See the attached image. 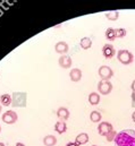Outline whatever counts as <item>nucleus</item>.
<instances>
[{
	"mask_svg": "<svg viewBox=\"0 0 135 146\" xmlns=\"http://www.w3.org/2000/svg\"><path fill=\"white\" fill-rule=\"evenodd\" d=\"M114 143L115 146H135V131L132 129H124L119 131Z\"/></svg>",
	"mask_w": 135,
	"mask_h": 146,
	"instance_id": "1",
	"label": "nucleus"
},
{
	"mask_svg": "<svg viewBox=\"0 0 135 146\" xmlns=\"http://www.w3.org/2000/svg\"><path fill=\"white\" fill-rule=\"evenodd\" d=\"M1 111H2V106L0 104V113H1Z\"/></svg>",
	"mask_w": 135,
	"mask_h": 146,
	"instance_id": "30",
	"label": "nucleus"
},
{
	"mask_svg": "<svg viewBox=\"0 0 135 146\" xmlns=\"http://www.w3.org/2000/svg\"><path fill=\"white\" fill-rule=\"evenodd\" d=\"M116 136H117V133L115 131V129L112 130V131H110L107 136H106V139L108 141V142H114L115 141V138H116Z\"/></svg>",
	"mask_w": 135,
	"mask_h": 146,
	"instance_id": "23",
	"label": "nucleus"
},
{
	"mask_svg": "<svg viewBox=\"0 0 135 146\" xmlns=\"http://www.w3.org/2000/svg\"><path fill=\"white\" fill-rule=\"evenodd\" d=\"M55 130H56L58 134H64V133H66V130H67V125H66V122L63 121V120L57 121V122L55 123Z\"/></svg>",
	"mask_w": 135,
	"mask_h": 146,
	"instance_id": "14",
	"label": "nucleus"
},
{
	"mask_svg": "<svg viewBox=\"0 0 135 146\" xmlns=\"http://www.w3.org/2000/svg\"><path fill=\"white\" fill-rule=\"evenodd\" d=\"M0 146H6V145H5V144H3L2 142H0Z\"/></svg>",
	"mask_w": 135,
	"mask_h": 146,
	"instance_id": "29",
	"label": "nucleus"
},
{
	"mask_svg": "<svg viewBox=\"0 0 135 146\" xmlns=\"http://www.w3.org/2000/svg\"><path fill=\"white\" fill-rule=\"evenodd\" d=\"M15 146H25V145H24L23 143H17V144H16Z\"/></svg>",
	"mask_w": 135,
	"mask_h": 146,
	"instance_id": "28",
	"label": "nucleus"
},
{
	"mask_svg": "<svg viewBox=\"0 0 135 146\" xmlns=\"http://www.w3.org/2000/svg\"><path fill=\"white\" fill-rule=\"evenodd\" d=\"M92 146H98V145H92Z\"/></svg>",
	"mask_w": 135,
	"mask_h": 146,
	"instance_id": "32",
	"label": "nucleus"
},
{
	"mask_svg": "<svg viewBox=\"0 0 135 146\" xmlns=\"http://www.w3.org/2000/svg\"><path fill=\"white\" fill-rule=\"evenodd\" d=\"M1 120H2L5 123H7V125H13V123H15V122L18 120V115H17V113H16L15 111L8 110V111H6V112L2 113Z\"/></svg>",
	"mask_w": 135,
	"mask_h": 146,
	"instance_id": "4",
	"label": "nucleus"
},
{
	"mask_svg": "<svg viewBox=\"0 0 135 146\" xmlns=\"http://www.w3.org/2000/svg\"><path fill=\"white\" fill-rule=\"evenodd\" d=\"M132 107L135 108V93H132Z\"/></svg>",
	"mask_w": 135,
	"mask_h": 146,
	"instance_id": "24",
	"label": "nucleus"
},
{
	"mask_svg": "<svg viewBox=\"0 0 135 146\" xmlns=\"http://www.w3.org/2000/svg\"><path fill=\"white\" fill-rule=\"evenodd\" d=\"M55 50H56V52H57V53H60L61 56H64L65 53H67L68 52L69 46H68V44L66 43V42L60 41V42L56 43V45H55Z\"/></svg>",
	"mask_w": 135,
	"mask_h": 146,
	"instance_id": "10",
	"label": "nucleus"
},
{
	"mask_svg": "<svg viewBox=\"0 0 135 146\" xmlns=\"http://www.w3.org/2000/svg\"><path fill=\"white\" fill-rule=\"evenodd\" d=\"M98 90H99L100 94L108 95L112 91V84L110 83V80H100L98 84Z\"/></svg>",
	"mask_w": 135,
	"mask_h": 146,
	"instance_id": "5",
	"label": "nucleus"
},
{
	"mask_svg": "<svg viewBox=\"0 0 135 146\" xmlns=\"http://www.w3.org/2000/svg\"><path fill=\"white\" fill-rule=\"evenodd\" d=\"M115 32H116L117 38H122V37L126 36V34H127V31L125 29H115Z\"/></svg>",
	"mask_w": 135,
	"mask_h": 146,
	"instance_id": "22",
	"label": "nucleus"
},
{
	"mask_svg": "<svg viewBox=\"0 0 135 146\" xmlns=\"http://www.w3.org/2000/svg\"><path fill=\"white\" fill-rule=\"evenodd\" d=\"M89 102H90V104H92V106L99 104V102H100V94H98V93H96V92L90 93V95H89Z\"/></svg>",
	"mask_w": 135,
	"mask_h": 146,
	"instance_id": "17",
	"label": "nucleus"
},
{
	"mask_svg": "<svg viewBox=\"0 0 135 146\" xmlns=\"http://www.w3.org/2000/svg\"><path fill=\"white\" fill-rule=\"evenodd\" d=\"M0 133H1V126H0Z\"/></svg>",
	"mask_w": 135,
	"mask_h": 146,
	"instance_id": "31",
	"label": "nucleus"
},
{
	"mask_svg": "<svg viewBox=\"0 0 135 146\" xmlns=\"http://www.w3.org/2000/svg\"><path fill=\"white\" fill-rule=\"evenodd\" d=\"M115 53H116V51H115L114 45L108 44V43L103 45V48H102V54H103L104 58H107V59H111V58L115 56Z\"/></svg>",
	"mask_w": 135,
	"mask_h": 146,
	"instance_id": "8",
	"label": "nucleus"
},
{
	"mask_svg": "<svg viewBox=\"0 0 135 146\" xmlns=\"http://www.w3.org/2000/svg\"><path fill=\"white\" fill-rule=\"evenodd\" d=\"M131 88H132V92L135 93V79L132 82V84H131Z\"/></svg>",
	"mask_w": 135,
	"mask_h": 146,
	"instance_id": "25",
	"label": "nucleus"
},
{
	"mask_svg": "<svg viewBox=\"0 0 135 146\" xmlns=\"http://www.w3.org/2000/svg\"><path fill=\"white\" fill-rule=\"evenodd\" d=\"M101 113L97 110H94L90 113V119H91L92 122H101Z\"/></svg>",
	"mask_w": 135,
	"mask_h": 146,
	"instance_id": "20",
	"label": "nucleus"
},
{
	"mask_svg": "<svg viewBox=\"0 0 135 146\" xmlns=\"http://www.w3.org/2000/svg\"><path fill=\"white\" fill-rule=\"evenodd\" d=\"M69 78H70L72 82H75V83L80 82V80L82 79V72H81V69H78V68H73V69L70 70V73H69Z\"/></svg>",
	"mask_w": 135,
	"mask_h": 146,
	"instance_id": "11",
	"label": "nucleus"
},
{
	"mask_svg": "<svg viewBox=\"0 0 135 146\" xmlns=\"http://www.w3.org/2000/svg\"><path fill=\"white\" fill-rule=\"evenodd\" d=\"M114 130V127H112V125L110 123V122H108V121H101L100 123H99V126H98V133H99V135H101V136H107L110 131H112Z\"/></svg>",
	"mask_w": 135,
	"mask_h": 146,
	"instance_id": "6",
	"label": "nucleus"
},
{
	"mask_svg": "<svg viewBox=\"0 0 135 146\" xmlns=\"http://www.w3.org/2000/svg\"><path fill=\"white\" fill-rule=\"evenodd\" d=\"M88 142H89V135H88L86 133H81V134H78V135L76 136V138H75V143L80 146L86 144Z\"/></svg>",
	"mask_w": 135,
	"mask_h": 146,
	"instance_id": "12",
	"label": "nucleus"
},
{
	"mask_svg": "<svg viewBox=\"0 0 135 146\" xmlns=\"http://www.w3.org/2000/svg\"><path fill=\"white\" fill-rule=\"evenodd\" d=\"M69 111H68L67 108H65V107H60L59 109L57 110V117L60 119V120H63V121H65V120H67L68 118H69Z\"/></svg>",
	"mask_w": 135,
	"mask_h": 146,
	"instance_id": "13",
	"label": "nucleus"
},
{
	"mask_svg": "<svg viewBox=\"0 0 135 146\" xmlns=\"http://www.w3.org/2000/svg\"><path fill=\"white\" fill-rule=\"evenodd\" d=\"M58 64H59V66H60L61 68H64V69H68V68H70V67H72V65H73V60H72V58H70L69 56L64 54V56L59 57Z\"/></svg>",
	"mask_w": 135,
	"mask_h": 146,
	"instance_id": "9",
	"label": "nucleus"
},
{
	"mask_svg": "<svg viewBox=\"0 0 135 146\" xmlns=\"http://www.w3.org/2000/svg\"><path fill=\"white\" fill-rule=\"evenodd\" d=\"M106 17H107L109 21H117V18L119 17V11H117V10H112V11L106 14Z\"/></svg>",
	"mask_w": 135,
	"mask_h": 146,
	"instance_id": "21",
	"label": "nucleus"
},
{
	"mask_svg": "<svg viewBox=\"0 0 135 146\" xmlns=\"http://www.w3.org/2000/svg\"><path fill=\"white\" fill-rule=\"evenodd\" d=\"M11 102H13V98H11V95H9V94H2L1 96H0V104L2 106V107H8V106H11Z\"/></svg>",
	"mask_w": 135,
	"mask_h": 146,
	"instance_id": "15",
	"label": "nucleus"
},
{
	"mask_svg": "<svg viewBox=\"0 0 135 146\" xmlns=\"http://www.w3.org/2000/svg\"><path fill=\"white\" fill-rule=\"evenodd\" d=\"M132 120H133V121L135 122V111L133 112V113H132Z\"/></svg>",
	"mask_w": 135,
	"mask_h": 146,
	"instance_id": "27",
	"label": "nucleus"
},
{
	"mask_svg": "<svg viewBox=\"0 0 135 146\" xmlns=\"http://www.w3.org/2000/svg\"><path fill=\"white\" fill-rule=\"evenodd\" d=\"M43 144L45 146H55L57 144V138L53 135H47L43 138Z\"/></svg>",
	"mask_w": 135,
	"mask_h": 146,
	"instance_id": "16",
	"label": "nucleus"
},
{
	"mask_svg": "<svg viewBox=\"0 0 135 146\" xmlns=\"http://www.w3.org/2000/svg\"><path fill=\"white\" fill-rule=\"evenodd\" d=\"M80 45H81L82 49L88 50V49H90L92 46V40L90 37H83L81 40V42H80Z\"/></svg>",
	"mask_w": 135,
	"mask_h": 146,
	"instance_id": "18",
	"label": "nucleus"
},
{
	"mask_svg": "<svg viewBox=\"0 0 135 146\" xmlns=\"http://www.w3.org/2000/svg\"><path fill=\"white\" fill-rule=\"evenodd\" d=\"M98 74H99L101 80H109L114 76V72L109 66H101L98 70Z\"/></svg>",
	"mask_w": 135,
	"mask_h": 146,
	"instance_id": "7",
	"label": "nucleus"
},
{
	"mask_svg": "<svg viewBox=\"0 0 135 146\" xmlns=\"http://www.w3.org/2000/svg\"><path fill=\"white\" fill-rule=\"evenodd\" d=\"M66 146H80V145H77L75 142H69V143L66 144Z\"/></svg>",
	"mask_w": 135,
	"mask_h": 146,
	"instance_id": "26",
	"label": "nucleus"
},
{
	"mask_svg": "<svg viewBox=\"0 0 135 146\" xmlns=\"http://www.w3.org/2000/svg\"><path fill=\"white\" fill-rule=\"evenodd\" d=\"M104 35H106V38H107V40H109V41H114V40H116V38H117V37H116L115 29H112V27H108V29L106 30Z\"/></svg>",
	"mask_w": 135,
	"mask_h": 146,
	"instance_id": "19",
	"label": "nucleus"
},
{
	"mask_svg": "<svg viewBox=\"0 0 135 146\" xmlns=\"http://www.w3.org/2000/svg\"><path fill=\"white\" fill-rule=\"evenodd\" d=\"M117 59L123 65H130V64H132L134 61V56H133V53L131 51L122 49V50H119L117 52Z\"/></svg>",
	"mask_w": 135,
	"mask_h": 146,
	"instance_id": "3",
	"label": "nucleus"
},
{
	"mask_svg": "<svg viewBox=\"0 0 135 146\" xmlns=\"http://www.w3.org/2000/svg\"><path fill=\"white\" fill-rule=\"evenodd\" d=\"M11 106L15 108H24L27 104V94L25 92H15L11 95Z\"/></svg>",
	"mask_w": 135,
	"mask_h": 146,
	"instance_id": "2",
	"label": "nucleus"
}]
</instances>
